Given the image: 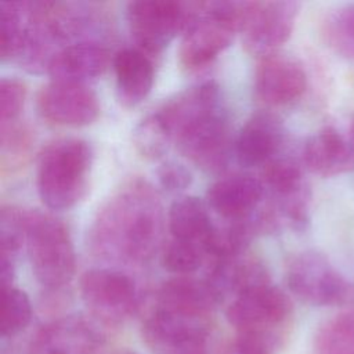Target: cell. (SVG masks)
Returning <instances> with one entry per match:
<instances>
[{"label":"cell","instance_id":"1","mask_svg":"<svg viewBox=\"0 0 354 354\" xmlns=\"http://www.w3.org/2000/svg\"><path fill=\"white\" fill-rule=\"evenodd\" d=\"M162 232L158 192L147 181L133 180L98 209L88 230V246L102 260L140 264L159 249Z\"/></svg>","mask_w":354,"mask_h":354},{"label":"cell","instance_id":"2","mask_svg":"<svg viewBox=\"0 0 354 354\" xmlns=\"http://www.w3.org/2000/svg\"><path fill=\"white\" fill-rule=\"evenodd\" d=\"M91 165V147L82 138H58L47 144L36 169V187L43 203L53 210L75 206L87 191Z\"/></svg>","mask_w":354,"mask_h":354},{"label":"cell","instance_id":"3","mask_svg":"<svg viewBox=\"0 0 354 354\" xmlns=\"http://www.w3.org/2000/svg\"><path fill=\"white\" fill-rule=\"evenodd\" d=\"M25 242L32 272L47 289H61L75 275V249L65 223L50 213L26 212Z\"/></svg>","mask_w":354,"mask_h":354},{"label":"cell","instance_id":"4","mask_svg":"<svg viewBox=\"0 0 354 354\" xmlns=\"http://www.w3.org/2000/svg\"><path fill=\"white\" fill-rule=\"evenodd\" d=\"M245 6L246 1H201L198 15L181 39V65L187 69H199L225 50L241 29Z\"/></svg>","mask_w":354,"mask_h":354},{"label":"cell","instance_id":"5","mask_svg":"<svg viewBox=\"0 0 354 354\" xmlns=\"http://www.w3.org/2000/svg\"><path fill=\"white\" fill-rule=\"evenodd\" d=\"M201 10V1L136 0L127 4L131 37L147 54H159L180 32H185Z\"/></svg>","mask_w":354,"mask_h":354},{"label":"cell","instance_id":"6","mask_svg":"<svg viewBox=\"0 0 354 354\" xmlns=\"http://www.w3.org/2000/svg\"><path fill=\"white\" fill-rule=\"evenodd\" d=\"M286 283L296 297L311 306L354 304V282L340 274L325 254L315 250L290 257Z\"/></svg>","mask_w":354,"mask_h":354},{"label":"cell","instance_id":"7","mask_svg":"<svg viewBox=\"0 0 354 354\" xmlns=\"http://www.w3.org/2000/svg\"><path fill=\"white\" fill-rule=\"evenodd\" d=\"M300 4L297 1H246L239 32L245 50L259 58L277 53L290 37Z\"/></svg>","mask_w":354,"mask_h":354},{"label":"cell","instance_id":"8","mask_svg":"<svg viewBox=\"0 0 354 354\" xmlns=\"http://www.w3.org/2000/svg\"><path fill=\"white\" fill-rule=\"evenodd\" d=\"M80 296L86 307L105 322H120L134 313L138 293L134 281L111 268H93L80 277Z\"/></svg>","mask_w":354,"mask_h":354},{"label":"cell","instance_id":"9","mask_svg":"<svg viewBox=\"0 0 354 354\" xmlns=\"http://www.w3.org/2000/svg\"><path fill=\"white\" fill-rule=\"evenodd\" d=\"M142 339L153 354H207L209 319L155 307L142 322Z\"/></svg>","mask_w":354,"mask_h":354},{"label":"cell","instance_id":"10","mask_svg":"<svg viewBox=\"0 0 354 354\" xmlns=\"http://www.w3.org/2000/svg\"><path fill=\"white\" fill-rule=\"evenodd\" d=\"M290 314L289 297L270 282L239 293L227 308V319L238 332L274 335V330L283 325Z\"/></svg>","mask_w":354,"mask_h":354},{"label":"cell","instance_id":"11","mask_svg":"<svg viewBox=\"0 0 354 354\" xmlns=\"http://www.w3.org/2000/svg\"><path fill=\"white\" fill-rule=\"evenodd\" d=\"M39 115L58 126H86L100 115L95 93L86 84L66 80H51L36 95Z\"/></svg>","mask_w":354,"mask_h":354},{"label":"cell","instance_id":"12","mask_svg":"<svg viewBox=\"0 0 354 354\" xmlns=\"http://www.w3.org/2000/svg\"><path fill=\"white\" fill-rule=\"evenodd\" d=\"M307 88V73L295 57L272 53L259 58L254 72L256 95L267 105H286Z\"/></svg>","mask_w":354,"mask_h":354},{"label":"cell","instance_id":"13","mask_svg":"<svg viewBox=\"0 0 354 354\" xmlns=\"http://www.w3.org/2000/svg\"><path fill=\"white\" fill-rule=\"evenodd\" d=\"M180 152L205 170H221L230 156L231 133L224 111L194 124L176 138Z\"/></svg>","mask_w":354,"mask_h":354},{"label":"cell","instance_id":"14","mask_svg":"<svg viewBox=\"0 0 354 354\" xmlns=\"http://www.w3.org/2000/svg\"><path fill=\"white\" fill-rule=\"evenodd\" d=\"M221 109L218 84L214 80H206L176 94L156 112L176 141L185 130Z\"/></svg>","mask_w":354,"mask_h":354},{"label":"cell","instance_id":"15","mask_svg":"<svg viewBox=\"0 0 354 354\" xmlns=\"http://www.w3.org/2000/svg\"><path fill=\"white\" fill-rule=\"evenodd\" d=\"M221 300V295L207 279L180 275L160 285L155 307L185 317L209 319Z\"/></svg>","mask_w":354,"mask_h":354},{"label":"cell","instance_id":"16","mask_svg":"<svg viewBox=\"0 0 354 354\" xmlns=\"http://www.w3.org/2000/svg\"><path fill=\"white\" fill-rule=\"evenodd\" d=\"M101 335L84 318L65 317L46 325L33 339L29 354H95Z\"/></svg>","mask_w":354,"mask_h":354},{"label":"cell","instance_id":"17","mask_svg":"<svg viewBox=\"0 0 354 354\" xmlns=\"http://www.w3.org/2000/svg\"><path fill=\"white\" fill-rule=\"evenodd\" d=\"M283 142L282 122L270 112H256L241 129L234 151L242 166H264Z\"/></svg>","mask_w":354,"mask_h":354},{"label":"cell","instance_id":"18","mask_svg":"<svg viewBox=\"0 0 354 354\" xmlns=\"http://www.w3.org/2000/svg\"><path fill=\"white\" fill-rule=\"evenodd\" d=\"M264 194L261 180L246 174H234L213 183L206 194L207 205L228 221L252 216Z\"/></svg>","mask_w":354,"mask_h":354},{"label":"cell","instance_id":"19","mask_svg":"<svg viewBox=\"0 0 354 354\" xmlns=\"http://www.w3.org/2000/svg\"><path fill=\"white\" fill-rule=\"evenodd\" d=\"M109 50L101 43L83 40L62 47L47 66L53 80L86 83L101 76L112 62Z\"/></svg>","mask_w":354,"mask_h":354},{"label":"cell","instance_id":"20","mask_svg":"<svg viewBox=\"0 0 354 354\" xmlns=\"http://www.w3.org/2000/svg\"><path fill=\"white\" fill-rule=\"evenodd\" d=\"M303 163L317 176L333 177L354 166V151L350 141L339 130L326 126L304 144Z\"/></svg>","mask_w":354,"mask_h":354},{"label":"cell","instance_id":"21","mask_svg":"<svg viewBox=\"0 0 354 354\" xmlns=\"http://www.w3.org/2000/svg\"><path fill=\"white\" fill-rule=\"evenodd\" d=\"M116 91L124 106H136L149 94L153 84V64L140 48L126 47L112 58Z\"/></svg>","mask_w":354,"mask_h":354},{"label":"cell","instance_id":"22","mask_svg":"<svg viewBox=\"0 0 354 354\" xmlns=\"http://www.w3.org/2000/svg\"><path fill=\"white\" fill-rule=\"evenodd\" d=\"M207 281L224 299L227 293L238 296L253 286L268 283L270 278L264 264L245 252L231 257L214 259Z\"/></svg>","mask_w":354,"mask_h":354},{"label":"cell","instance_id":"23","mask_svg":"<svg viewBox=\"0 0 354 354\" xmlns=\"http://www.w3.org/2000/svg\"><path fill=\"white\" fill-rule=\"evenodd\" d=\"M167 227L171 238L203 245L210 256L216 227L203 201L196 196H183L174 201L167 213Z\"/></svg>","mask_w":354,"mask_h":354},{"label":"cell","instance_id":"24","mask_svg":"<svg viewBox=\"0 0 354 354\" xmlns=\"http://www.w3.org/2000/svg\"><path fill=\"white\" fill-rule=\"evenodd\" d=\"M261 183L275 199V205H289L310 199L301 167L289 158H274L263 166Z\"/></svg>","mask_w":354,"mask_h":354},{"label":"cell","instance_id":"25","mask_svg":"<svg viewBox=\"0 0 354 354\" xmlns=\"http://www.w3.org/2000/svg\"><path fill=\"white\" fill-rule=\"evenodd\" d=\"M315 354H354V310L328 319L315 336Z\"/></svg>","mask_w":354,"mask_h":354},{"label":"cell","instance_id":"26","mask_svg":"<svg viewBox=\"0 0 354 354\" xmlns=\"http://www.w3.org/2000/svg\"><path fill=\"white\" fill-rule=\"evenodd\" d=\"M171 142L173 136L158 112L148 115L134 127L133 144L137 152L147 159L162 158Z\"/></svg>","mask_w":354,"mask_h":354},{"label":"cell","instance_id":"27","mask_svg":"<svg viewBox=\"0 0 354 354\" xmlns=\"http://www.w3.org/2000/svg\"><path fill=\"white\" fill-rule=\"evenodd\" d=\"M322 36L336 54L354 61V4L330 12L322 24Z\"/></svg>","mask_w":354,"mask_h":354},{"label":"cell","instance_id":"28","mask_svg":"<svg viewBox=\"0 0 354 354\" xmlns=\"http://www.w3.org/2000/svg\"><path fill=\"white\" fill-rule=\"evenodd\" d=\"M24 1L0 4V57L3 61L17 59L25 39Z\"/></svg>","mask_w":354,"mask_h":354},{"label":"cell","instance_id":"29","mask_svg":"<svg viewBox=\"0 0 354 354\" xmlns=\"http://www.w3.org/2000/svg\"><path fill=\"white\" fill-rule=\"evenodd\" d=\"M207 256L209 252L203 245L170 238L162 248L160 261L167 271L180 277L196 271Z\"/></svg>","mask_w":354,"mask_h":354},{"label":"cell","instance_id":"30","mask_svg":"<svg viewBox=\"0 0 354 354\" xmlns=\"http://www.w3.org/2000/svg\"><path fill=\"white\" fill-rule=\"evenodd\" d=\"M32 306L26 293L15 286L1 289L0 329L3 336H14L29 324Z\"/></svg>","mask_w":354,"mask_h":354},{"label":"cell","instance_id":"31","mask_svg":"<svg viewBox=\"0 0 354 354\" xmlns=\"http://www.w3.org/2000/svg\"><path fill=\"white\" fill-rule=\"evenodd\" d=\"M26 212L12 205L0 209V257L14 259L25 241Z\"/></svg>","mask_w":354,"mask_h":354},{"label":"cell","instance_id":"32","mask_svg":"<svg viewBox=\"0 0 354 354\" xmlns=\"http://www.w3.org/2000/svg\"><path fill=\"white\" fill-rule=\"evenodd\" d=\"M0 145L3 166H11L26 156L30 147V134L18 122L0 126Z\"/></svg>","mask_w":354,"mask_h":354},{"label":"cell","instance_id":"33","mask_svg":"<svg viewBox=\"0 0 354 354\" xmlns=\"http://www.w3.org/2000/svg\"><path fill=\"white\" fill-rule=\"evenodd\" d=\"M26 98V86L17 77L0 82V126L18 122Z\"/></svg>","mask_w":354,"mask_h":354},{"label":"cell","instance_id":"34","mask_svg":"<svg viewBox=\"0 0 354 354\" xmlns=\"http://www.w3.org/2000/svg\"><path fill=\"white\" fill-rule=\"evenodd\" d=\"M275 335L260 332H238L225 354H272Z\"/></svg>","mask_w":354,"mask_h":354},{"label":"cell","instance_id":"35","mask_svg":"<svg viewBox=\"0 0 354 354\" xmlns=\"http://www.w3.org/2000/svg\"><path fill=\"white\" fill-rule=\"evenodd\" d=\"M160 187L169 192H180L187 189L192 183L189 170L173 160H167L160 165L156 171Z\"/></svg>","mask_w":354,"mask_h":354},{"label":"cell","instance_id":"36","mask_svg":"<svg viewBox=\"0 0 354 354\" xmlns=\"http://www.w3.org/2000/svg\"><path fill=\"white\" fill-rule=\"evenodd\" d=\"M348 136H350V138H348V141H350V144H351V148H353V151H354V116H353V119H351V122H350V129H348Z\"/></svg>","mask_w":354,"mask_h":354}]
</instances>
